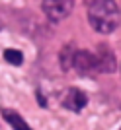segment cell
I'll list each match as a JSON object with an SVG mask.
<instances>
[{"label":"cell","mask_w":121,"mask_h":130,"mask_svg":"<svg viewBox=\"0 0 121 130\" xmlns=\"http://www.w3.org/2000/svg\"><path fill=\"white\" fill-rule=\"evenodd\" d=\"M88 6V22L94 31L107 35V33L115 31L121 22V14L115 2L110 0H92L86 2Z\"/></svg>","instance_id":"6da1fadb"},{"label":"cell","mask_w":121,"mask_h":130,"mask_svg":"<svg viewBox=\"0 0 121 130\" xmlns=\"http://www.w3.org/2000/svg\"><path fill=\"white\" fill-rule=\"evenodd\" d=\"M72 8H74V2H70V0H45V2H41V10L55 23L63 22L65 18L70 16Z\"/></svg>","instance_id":"7a4b0ae2"},{"label":"cell","mask_w":121,"mask_h":130,"mask_svg":"<svg viewBox=\"0 0 121 130\" xmlns=\"http://www.w3.org/2000/svg\"><path fill=\"white\" fill-rule=\"evenodd\" d=\"M72 68H76L78 74H82V76L96 74V72H98V60H96V54L90 53V51H76Z\"/></svg>","instance_id":"3957f363"},{"label":"cell","mask_w":121,"mask_h":130,"mask_svg":"<svg viewBox=\"0 0 121 130\" xmlns=\"http://www.w3.org/2000/svg\"><path fill=\"white\" fill-rule=\"evenodd\" d=\"M86 103H88V95L78 87H70L66 91V95L63 97V107L72 111V113H80L86 107Z\"/></svg>","instance_id":"277c9868"},{"label":"cell","mask_w":121,"mask_h":130,"mask_svg":"<svg viewBox=\"0 0 121 130\" xmlns=\"http://www.w3.org/2000/svg\"><path fill=\"white\" fill-rule=\"evenodd\" d=\"M96 60H98V72H104V74L115 72V68H117L115 54H113V51H111L107 45H98Z\"/></svg>","instance_id":"5b68a950"},{"label":"cell","mask_w":121,"mask_h":130,"mask_svg":"<svg viewBox=\"0 0 121 130\" xmlns=\"http://www.w3.org/2000/svg\"><path fill=\"white\" fill-rule=\"evenodd\" d=\"M2 117H4V120H6V122H8L14 130H33L31 126L23 120L22 115L16 113V111H12V109H2Z\"/></svg>","instance_id":"8992f818"},{"label":"cell","mask_w":121,"mask_h":130,"mask_svg":"<svg viewBox=\"0 0 121 130\" xmlns=\"http://www.w3.org/2000/svg\"><path fill=\"white\" fill-rule=\"evenodd\" d=\"M76 47L72 43H68V45H65L63 49H60V54H59V62H60V68L63 70H70L72 68V64H74V54H76Z\"/></svg>","instance_id":"52a82bcc"},{"label":"cell","mask_w":121,"mask_h":130,"mask_svg":"<svg viewBox=\"0 0 121 130\" xmlns=\"http://www.w3.org/2000/svg\"><path fill=\"white\" fill-rule=\"evenodd\" d=\"M4 60L6 62H10L12 66H20L23 62V54L22 51H18V49H4Z\"/></svg>","instance_id":"ba28073f"}]
</instances>
